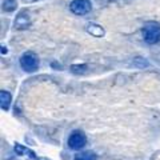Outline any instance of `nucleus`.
Listing matches in <instances>:
<instances>
[{
    "mask_svg": "<svg viewBox=\"0 0 160 160\" xmlns=\"http://www.w3.org/2000/svg\"><path fill=\"white\" fill-rule=\"evenodd\" d=\"M13 149H15V153L19 155V156H27L28 159H31V160H36L38 159L36 158V153H35L32 149L24 147V146H22V144H19V143L15 144Z\"/></svg>",
    "mask_w": 160,
    "mask_h": 160,
    "instance_id": "7",
    "label": "nucleus"
},
{
    "mask_svg": "<svg viewBox=\"0 0 160 160\" xmlns=\"http://www.w3.org/2000/svg\"><path fill=\"white\" fill-rule=\"evenodd\" d=\"M75 160H98V155L92 151H84L75 155Z\"/></svg>",
    "mask_w": 160,
    "mask_h": 160,
    "instance_id": "9",
    "label": "nucleus"
},
{
    "mask_svg": "<svg viewBox=\"0 0 160 160\" xmlns=\"http://www.w3.org/2000/svg\"><path fill=\"white\" fill-rule=\"evenodd\" d=\"M36 160H51V159H48V158H38Z\"/></svg>",
    "mask_w": 160,
    "mask_h": 160,
    "instance_id": "15",
    "label": "nucleus"
},
{
    "mask_svg": "<svg viewBox=\"0 0 160 160\" xmlns=\"http://www.w3.org/2000/svg\"><path fill=\"white\" fill-rule=\"evenodd\" d=\"M51 68H53V69H62L63 66H62V64H60L59 62H52V63H51Z\"/></svg>",
    "mask_w": 160,
    "mask_h": 160,
    "instance_id": "13",
    "label": "nucleus"
},
{
    "mask_svg": "<svg viewBox=\"0 0 160 160\" xmlns=\"http://www.w3.org/2000/svg\"><path fill=\"white\" fill-rule=\"evenodd\" d=\"M7 52H8L7 47L6 46H2V55H7Z\"/></svg>",
    "mask_w": 160,
    "mask_h": 160,
    "instance_id": "14",
    "label": "nucleus"
},
{
    "mask_svg": "<svg viewBox=\"0 0 160 160\" xmlns=\"http://www.w3.org/2000/svg\"><path fill=\"white\" fill-rule=\"evenodd\" d=\"M69 9H71L72 13L78 15V16H83V15L91 12L92 4L89 0H72L71 4H69Z\"/></svg>",
    "mask_w": 160,
    "mask_h": 160,
    "instance_id": "4",
    "label": "nucleus"
},
{
    "mask_svg": "<svg viewBox=\"0 0 160 160\" xmlns=\"http://www.w3.org/2000/svg\"><path fill=\"white\" fill-rule=\"evenodd\" d=\"M32 2H38V0H32Z\"/></svg>",
    "mask_w": 160,
    "mask_h": 160,
    "instance_id": "16",
    "label": "nucleus"
},
{
    "mask_svg": "<svg viewBox=\"0 0 160 160\" xmlns=\"http://www.w3.org/2000/svg\"><path fill=\"white\" fill-rule=\"evenodd\" d=\"M29 26H31V18H29V15L23 11L20 12L16 19H15V28L16 29H27Z\"/></svg>",
    "mask_w": 160,
    "mask_h": 160,
    "instance_id": "5",
    "label": "nucleus"
},
{
    "mask_svg": "<svg viewBox=\"0 0 160 160\" xmlns=\"http://www.w3.org/2000/svg\"><path fill=\"white\" fill-rule=\"evenodd\" d=\"M142 33L147 44H158L160 42V24L156 22H147L142 28Z\"/></svg>",
    "mask_w": 160,
    "mask_h": 160,
    "instance_id": "1",
    "label": "nucleus"
},
{
    "mask_svg": "<svg viewBox=\"0 0 160 160\" xmlns=\"http://www.w3.org/2000/svg\"><path fill=\"white\" fill-rule=\"evenodd\" d=\"M87 69H88V67L86 64H72V66L69 67V71L75 75H83L87 72Z\"/></svg>",
    "mask_w": 160,
    "mask_h": 160,
    "instance_id": "11",
    "label": "nucleus"
},
{
    "mask_svg": "<svg viewBox=\"0 0 160 160\" xmlns=\"http://www.w3.org/2000/svg\"><path fill=\"white\" fill-rule=\"evenodd\" d=\"M133 66L136 68H147L149 66V62L146 58H142V56H136L133 59Z\"/></svg>",
    "mask_w": 160,
    "mask_h": 160,
    "instance_id": "12",
    "label": "nucleus"
},
{
    "mask_svg": "<svg viewBox=\"0 0 160 160\" xmlns=\"http://www.w3.org/2000/svg\"><path fill=\"white\" fill-rule=\"evenodd\" d=\"M11 103H12L11 93L6 91V89H2L0 91V106H2L3 111H8L9 107H11Z\"/></svg>",
    "mask_w": 160,
    "mask_h": 160,
    "instance_id": "8",
    "label": "nucleus"
},
{
    "mask_svg": "<svg viewBox=\"0 0 160 160\" xmlns=\"http://www.w3.org/2000/svg\"><path fill=\"white\" fill-rule=\"evenodd\" d=\"M86 31L93 38H103L104 35H106L104 28L100 26V24H96V23H88L86 26Z\"/></svg>",
    "mask_w": 160,
    "mask_h": 160,
    "instance_id": "6",
    "label": "nucleus"
},
{
    "mask_svg": "<svg viewBox=\"0 0 160 160\" xmlns=\"http://www.w3.org/2000/svg\"><path fill=\"white\" fill-rule=\"evenodd\" d=\"M39 58L38 55L35 52H26L22 55V58H20V67H22L26 72H35L38 71L39 68Z\"/></svg>",
    "mask_w": 160,
    "mask_h": 160,
    "instance_id": "2",
    "label": "nucleus"
},
{
    "mask_svg": "<svg viewBox=\"0 0 160 160\" xmlns=\"http://www.w3.org/2000/svg\"><path fill=\"white\" fill-rule=\"evenodd\" d=\"M18 8L16 0H3V11L4 12H13Z\"/></svg>",
    "mask_w": 160,
    "mask_h": 160,
    "instance_id": "10",
    "label": "nucleus"
},
{
    "mask_svg": "<svg viewBox=\"0 0 160 160\" xmlns=\"http://www.w3.org/2000/svg\"><path fill=\"white\" fill-rule=\"evenodd\" d=\"M86 144H87V136L83 131L75 129V131L71 132V135H69V138H68V147L69 148L78 151V149H82Z\"/></svg>",
    "mask_w": 160,
    "mask_h": 160,
    "instance_id": "3",
    "label": "nucleus"
}]
</instances>
